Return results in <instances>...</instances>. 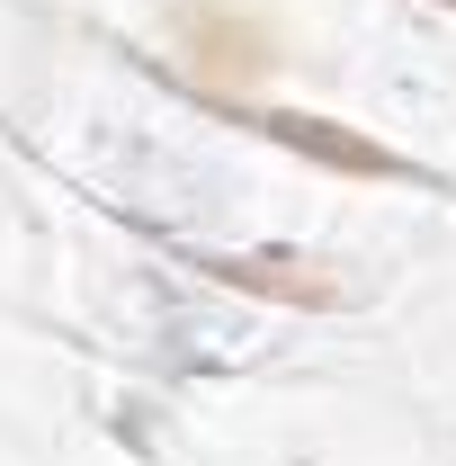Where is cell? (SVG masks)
<instances>
[{"instance_id":"1","label":"cell","mask_w":456,"mask_h":466,"mask_svg":"<svg viewBox=\"0 0 456 466\" xmlns=\"http://www.w3.org/2000/svg\"><path fill=\"white\" fill-rule=\"evenodd\" d=\"M260 135H278L295 153H313L322 171H349V179H394L402 162L385 144H367V135H349V126H322V116H295V108H260Z\"/></svg>"},{"instance_id":"2","label":"cell","mask_w":456,"mask_h":466,"mask_svg":"<svg viewBox=\"0 0 456 466\" xmlns=\"http://www.w3.org/2000/svg\"><path fill=\"white\" fill-rule=\"evenodd\" d=\"M197 36H206V46H197V81H206V90H233V81H251V72L269 63V36H251L242 18H224V9H206Z\"/></svg>"},{"instance_id":"3","label":"cell","mask_w":456,"mask_h":466,"mask_svg":"<svg viewBox=\"0 0 456 466\" xmlns=\"http://www.w3.org/2000/svg\"><path fill=\"white\" fill-rule=\"evenodd\" d=\"M233 288H260V296H295V305H332V279L295 269V260H224Z\"/></svg>"}]
</instances>
